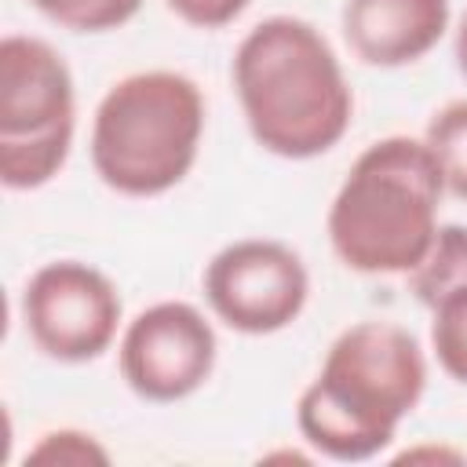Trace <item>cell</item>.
Listing matches in <instances>:
<instances>
[{
  "instance_id": "6da1fadb",
  "label": "cell",
  "mask_w": 467,
  "mask_h": 467,
  "mask_svg": "<svg viewBox=\"0 0 467 467\" xmlns=\"http://www.w3.org/2000/svg\"><path fill=\"white\" fill-rule=\"evenodd\" d=\"M230 73L252 139L274 157H321L350 128L354 95L343 66L303 18L274 15L252 26Z\"/></svg>"
},
{
  "instance_id": "7a4b0ae2",
  "label": "cell",
  "mask_w": 467,
  "mask_h": 467,
  "mask_svg": "<svg viewBox=\"0 0 467 467\" xmlns=\"http://www.w3.org/2000/svg\"><path fill=\"white\" fill-rule=\"evenodd\" d=\"M423 387L427 358L420 339L390 321H358L336 336L321 372L299 394L296 423L328 460H372L394 441Z\"/></svg>"
},
{
  "instance_id": "3957f363",
  "label": "cell",
  "mask_w": 467,
  "mask_h": 467,
  "mask_svg": "<svg viewBox=\"0 0 467 467\" xmlns=\"http://www.w3.org/2000/svg\"><path fill=\"white\" fill-rule=\"evenodd\" d=\"M441 193L445 182L423 139L372 142L332 197V252L358 274H409L438 234Z\"/></svg>"
},
{
  "instance_id": "277c9868",
  "label": "cell",
  "mask_w": 467,
  "mask_h": 467,
  "mask_svg": "<svg viewBox=\"0 0 467 467\" xmlns=\"http://www.w3.org/2000/svg\"><path fill=\"white\" fill-rule=\"evenodd\" d=\"M204 95L175 69L117 80L91 120L95 175L124 197H157L179 186L201 150Z\"/></svg>"
},
{
  "instance_id": "5b68a950",
  "label": "cell",
  "mask_w": 467,
  "mask_h": 467,
  "mask_svg": "<svg viewBox=\"0 0 467 467\" xmlns=\"http://www.w3.org/2000/svg\"><path fill=\"white\" fill-rule=\"evenodd\" d=\"M73 77L66 58L36 36L0 40V179L36 190L58 175L73 146Z\"/></svg>"
},
{
  "instance_id": "8992f818",
  "label": "cell",
  "mask_w": 467,
  "mask_h": 467,
  "mask_svg": "<svg viewBox=\"0 0 467 467\" xmlns=\"http://www.w3.org/2000/svg\"><path fill=\"white\" fill-rule=\"evenodd\" d=\"M310 296V277L281 241L244 237L226 244L204 266V299L212 314L241 336H270L288 328Z\"/></svg>"
},
{
  "instance_id": "52a82bcc",
  "label": "cell",
  "mask_w": 467,
  "mask_h": 467,
  "mask_svg": "<svg viewBox=\"0 0 467 467\" xmlns=\"http://www.w3.org/2000/svg\"><path fill=\"white\" fill-rule=\"evenodd\" d=\"M22 321L40 354L80 365L109 350L120 325L117 285L77 259L44 263L22 292Z\"/></svg>"
},
{
  "instance_id": "ba28073f",
  "label": "cell",
  "mask_w": 467,
  "mask_h": 467,
  "mask_svg": "<svg viewBox=\"0 0 467 467\" xmlns=\"http://www.w3.org/2000/svg\"><path fill=\"white\" fill-rule=\"evenodd\" d=\"M215 328L182 299H164L135 314L120 336V376L142 401H182L201 390L215 368Z\"/></svg>"
},
{
  "instance_id": "9c48e42d",
  "label": "cell",
  "mask_w": 467,
  "mask_h": 467,
  "mask_svg": "<svg viewBox=\"0 0 467 467\" xmlns=\"http://www.w3.org/2000/svg\"><path fill=\"white\" fill-rule=\"evenodd\" d=\"M449 29V0H347L343 36L365 66L420 62Z\"/></svg>"
},
{
  "instance_id": "30bf717a",
  "label": "cell",
  "mask_w": 467,
  "mask_h": 467,
  "mask_svg": "<svg viewBox=\"0 0 467 467\" xmlns=\"http://www.w3.org/2000/svg\"><path fill=\"white\" fill-rule=\"evenodd\" d=\"M409 277V292L431 310L445 292H452L456 285L467 281V226L460 223H445L438 226L427 255L405 274Z\"/></svg>"
},
{
  "instance_id": "8fae6325",
  "label": "cell",
  "mask_w": 467,
  "mask_h": 467,
  "mask_svg": "<svg viewBox=\"0 0 467 467\" xmlns=\"http://www.w3.org/2000/svg\"><path fill=\"white\" fill-rule=\"evenodd\" d=\"M427 150L438 161L445 193L467 201V99H456L449 106H441L427 131H423Z\"/></svg>"
},
{
  "instance_id": "7c38bea8",
  "label": "cell",
  "mask_w": 467,
  "mask_h": 467,
  "mask_svg": "<svg viewBox=\"0 0 467 467\" xmlns=\"http://www.w3.org/2000/svg\"><path fill=\"white\" fill-rule=\"evenodd\" d=\"M431 314H434L431 350H434L438 365L456 383H467V281L456 285L452 292H445L431 306Z\"/></svg>"
},
{
  "instance_id": "4fadbf2b",
  "label": "cell",
  "mask_w": 467,
  "mask_h": 467,
  "mask_svg": "<svg viewBox=\"0 0 467 467\" xmlns=\"http://www.w3.org/2000/svg\"><path fill=\"white\" fill-rule=\"evenodd\" d=\"M44 18L73 33H109L131 22L142 0H29Z\"/></svg>"
},
{
  "instance_id": "5bb4252c",
  "label": "cell",
  "mask_w": 467,
  "mask_h": 467,
  "mask_svg": "<svg viewBox=\"0 0 467 467\" xmlns=\"http://www.w3.org/2000/svg\"><path fill=\"white\" fill-rule=\"evenodd\" d=\"M26 460H58V463H106V449L91 441V434L80 431H51L40 438V445Z\"/></svg>"
},
{
  "instance_id": "9a60e30c",
  "label": "cell",
  "mask_w": 467,
  "mask_h": 467,
  "mask_svg": "<svg viewBox=\"0 0 467 467\" xmlns=\"http://www.w3.org/2000/svg\"><path fill=\"white\" fill-rule=\"evenodd\" d=\"M182 22L197 29H223L230 26L252 0H164Z\"/></svg>"
},
{
  "instance_id": "2e32d148",
  "label": "cell",
  "mask_w": 467,
  "mask_h": 467,
  "mask_svg": "<svg viewBox=\"0 0 467 467\" xmlns=\"http://www.w3.org/2000/svg\"><path fill=\"white\" fill-rule=\"evenodd\" d=\"M452 51H456V66H460V73L467 77V15H463L460 26H456V44H452Z\"/></svg>"
}]
</instances>
